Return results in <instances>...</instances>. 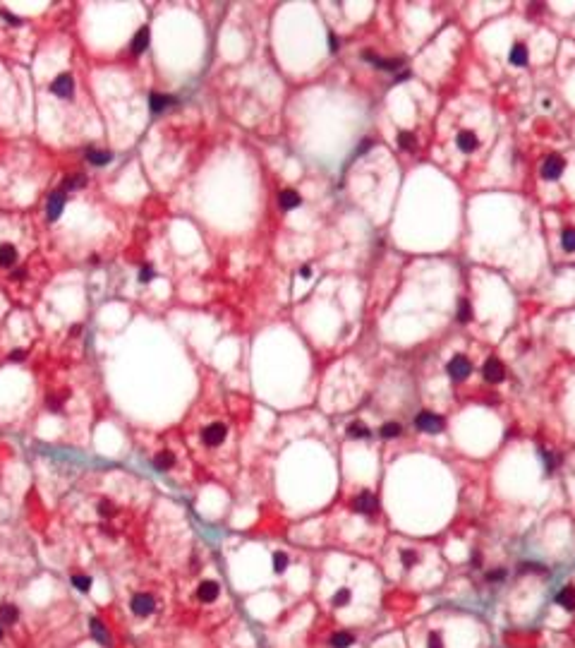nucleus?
Here are the masks:
<instances>
[{"instance_id": "nucleus-33", "label": "nucleus", "mask_w": 575, "mask_h": 648, "mask_svg": "<svg viewBox=\"0 0 575 648\" xmlns=\"http://www.w3.org/2000/svg\"><path fill=\"white\" fill-rule=\"evenodd\" d=\"M401 557H403V564H405V567H413V564H417V562H420L417 552H413V550H403Z\"/></svg>"}, {"instance_id": "nucleus-13", "label": "nucleus", "mask_w": 575, "mask_h": 648, "mask_svg": "<svg viewBox=\"0 0 575 648\" xmlns=\"http://www.w3.org/2000/svg\"><path fill=\"white\" fill-rule=\"evenodd\" d=\"M278 202H281V207L285 209V211H290V209H295V207H300V204H302V197H300L295 190H283L281 197H278Z\"/></svg>"}, {"instance_id": "nucleus-18", "label": "nucleus", "mask_w": 575, "mask_h": 648, "mask_svg": "<svg viewBox=\"0 0 575 648\" xmlns=\"http://www.w3.org/2000/svg\"><path fill=\"white\" fill-rule=\"evenodd\" d=\"M153 466L158 468V471H170L175 466V456L170 451H161V454H156L153 456Z\"/></svg>"}, {"instance_id": "nucleus-3", "label": "nucleus", "mask_w": 575, "mask_h": 648, "mask_svg": "<svg viewBox=\"0 0 575 648\" xmlns=\"http://www.w3.org/2000/svg\"><path fill=\"white\" fill-rule=\"evenodd\" d=\"M51 91H53L58 99H70L72 96V91H75V79L70 77V75H58V77L51 82Z\"/></svg>"}, {"instance_id": "nucleus-17", "label": "nucleus", "mask_w": 575, "mask_h": 648, "mask_svg": "<svg viewBox=\"0 0 575 648\" xmlns=\"http://www.w3.org/2000/svg\"><path fill=\"white\" fill-rule=\"evenodd\" d=\"M458 147L463 149V152H472V149H477V135L470 130H463L458 135Z\"/></svg>"}, {"instance_id": "nucleus-28", "label": "nucleus", "mask_w": 575, "mask_h": 648, "mask_svg": "<svg viewBox=\"0 0 575 648\" xmlns=\"http://www.w3.org/2000/svg\"><path fill=\"white\" fill-rule=\"evenodd\" d=\"M401 435V425L398 423H386L384 428H381V437L384 440H393V437H398Z\"/></svg>"}, {"instance_id": "nucleus-21", "label": "nucleus", "mask_w": 575, "mask_h": 648, "mask_svg": "<svg viewBox=\"0 0 575 648\" xmlns=\"http://www.w3.org/2000/svg\"><path fill=\"white\" fill-rule=\"evenodd\" d=\"M355 643V636L352 634H347V631H336L333 636H331V646L333 648H350Z\"/></svg>"}, {"instance_id": "nucleus-12", "label": "nucleus", "mask_w": 575, "mask_h": 648, "mask_svg": "<svg viewBox=\"0 0 575 648\" xmlns=\"http://www.w3.org/2000/svg\"><path fill=\"white\" fill-rule=\"evenodd\" d=\"M149 46V27H141L139 32L134 34V39H132V44H130V51L134 55L137 53H141L144 48Z\"/></svg>"}, {"instance_id": "nucleus-34", "label": "nucleus", "mask_w": 575, "mask_h": 648, "mask_svg": "<svg viewBox=\"0 0 575 648\" xmlns=\"http://www.w3.org/2000/svg\"><path fill=\"white\" fill-rule=\"evenodd\" d=\"M427 648H444V641H441V634H439V631H432V634H429Z\"/></svg>"}, {"instance_id": "nucleus-15", "label": "nucleus", "mask_w": 575, "mask_h": 648, "mask_svg": "<svg viewBox=\"0 0 575 648\" xmlns=\"http://www.w3.org/2000/svg\"><path fill=\"white\" fill-rule=\"evenodd\" d=\"M89 626H91V634H94V638H96L98 643H103V646H110V638H108V631H106V626H103V622L101 619H91L89 622Z\"/></svg>"}, {"instance_id": "nucleus-5", "label": "nucleus", "mask_w": 575, "mask_h": 648, "mask_svg": "<svg viewBox=\"0 0 575 648\" xmlns=\"http://www.w3.org/2000/svg\"><path fill=\"white\" fill-rule=\"evenodd\" d=\"M563 168H565V164H563V159H561L558 154L546 156V161L542 164V178H546V180H556V178L563 173Z\"/></svg>"}, {"instance_id": "nucleus-35", "label": "nucleus", "mask_w": 575, "mask_h": 648, "mask_svg": "<svg viewBox=\"0 0 575 648\" xmlns=\"http://www.w3.org/2000/svg\"><path fill=\"white\" fill-rule=\"evenodd\" d=\"M151 279H153V269L149 267V264H146V267H144V269L139 272V281H141V284H146V281H151Z\"/></svg>"}, {"instance_id": "nucleus-32", "label": "nucleus", "mask_w": 575, "mask_h": 648, "mask_svg": "<svg viewBox=\"0 0 575 648\" xmlns=\"http://www.w3.org/2000/svg\"><path fill=\"white\" fill-rule=\"evenodd\" d=\"M331 603L336 605V607H343V605H347V603H350V591H347V588H340V591L333 595V600H331Z\"/></svg>"}, {"instance_id": "nucleus-29", "label": "nucleus", "mask_w": 575, "mask_h": 648, "mask_svg": "<svg viewBox=\"0 0 575 648\" xmlns=\"http://www.w3.org/2000/svg\"><path fill=\"white\" fill-rule=\"evenodd\" d=\"M472 319V308H470V303L467 300H460V305H458V322H470Z\"/></svg>"}, {"instance_id": "nucleus-2", "label": "nucleus", "mask_w": 575, "mask_h": 648, "mask_svg": "<svg viewBox=\"0 0 575 648\" xmlns=\"http://www.w3.org/2000/svg\"><path fill=\"white\" fill-rule=\"evenodd\" d=\"M226 435H228V430H226L223 423H211V425L204 428L202 440H204V444H209V447H218V444H223Z\"/></svg>"}, {"instance_id": "nucleus-43", "label": "nucleus", "mask_w": 575, "mask_h": 648, "mask_svg": "<svg viewBox=\"0 0 575 648\" xmlns=\"http://www.w3.org/2000/svg\"><path fill=\"white\" fill-rule=\"evenodd\" d=\"M82 334V327H72V336H79Z\"/></svg>"}, {"instance_id": "nucleus-11", "label": "nucleus", "mask_w": 575, "mask_h": 648, "mask_svg": "<svg viewBox=\"0 0 575 648\" xmlns=\"http://www.w3.org/2000/svg\"><path fill=\"white\" fill-rule=\"evenodd\" d=\"M556 603L561 605L563 610L573 612V610H575V588H573V586H565V588H561V591H558V595H556Z\"/></svg>"}, {"instance_id": "nucleus-40", "label": "nucleus", "mask_w": 575, "mask_h": 648, "mask_svg": "<svg viewBox=\"0 0 575 648\" xmlns=\"http://www.w3.org/2000/svg\"><path fill=\"white\" fill-rule=\"evenodd\" d=\"M544 463H546V468L551 471L553 468V454H544Z\"/></svg>"}, {"instance_id": "nucleus-16", "label": "nucleus", "mask_w": 575, "mask_h": 648, "mask_svg": "<svg viewBox=\"0 0 575 648\" xmlns=\"http://www.w3.org/2000/svg\"><path fill=\"white\" fill-rule=\"evenodd\" d=\"M17 619H20V610H17L15 605H3V607H0V624L3 626L17 624Z\"/></svg>"}, {"instance_id": "nucleus-6", "label": "nucleus", "mask_w": 575, "mask_h": 648, "mask_svg": "<svg viewBox=\"0 0 575 648\" xmlns=\"http://www.w3.org/2000/svg\"><path fill=\"white\" fill-rule=\"evenodd\" d=\"M470 372H472V363L467 360L465 355H456V358L448 363V374H451L453 379H465Z\"/></svg>"}, {"instance_id": "nucleus-19", "label": "nucleus", "mask_w": 575, "mask_h": 648, "mask_svg": "<svg viewBox=\"0 0 575 648\" xmlns=\"http://www.w3.org/2000/svg\"><path fill=\"white\" fill-rule=\"evenodd\" d=\"M508 58H510V63H513V65H518V67L527 65V48H525L522 44H515Z\"/></svg>"}, {"instance_id": "nucleus-22", "label": "nucleus", "mask_w": 575, "mask_h": 648, "mask_svg": "<svg viewBox=\"0 0 575 648\" xmlns=\"http://www.w3.org/2000/svg\"><path fill=\"white\" fill-rule=\"evenodd\" d=\"M87 159H89V164H94V166H106V164H110L113 156H110L108 152H101V149H89Z\"/></svg>"}, {"instance_id": "nucleus-31", "label": "nucleus", "mask_w": 575, "mask_h": 648, "mask_svg": "<svg viewBox=\"0 0 575 648\" xmlns=\"http://www.w3.org/2000/svg\"><path fill=\"white\" fill-rule=\"evenodd\" d=\"M398 142H401L403 149H415L417 140H415L413 132H401V135H398Z\"/></svg>"}, {"instance_id": "nucleus-20", "label": "nucleus", "mask_w": 575, "mask_h": 648, "mask_svg": "<svg viewBox=\"0 0 575 648\" xmlns=\"http://www.w3.org/2000/svg\"><path fill=\"white\" fill-rule=\"evenodd\" d=\"M369 435H371L369 428L362 425V423H350V425H347V437H350V440H367Z\"/></svg>"}, {"instance_id": "nucleus-42", "label": "nucleus", "mask_w": 575, "mask_h": 648, "mask_svg": "<svg viewBox=\"0 0 575 648\" xmlns=\"http://www.w3.org/2000/svg\"><path fill=\"white\" fill-rule=\"evenodd\" d=\"M300 276H304V279H307V276H309V269H307V267H302V269H300Z\"/></svg>"}, {"instance_id": "nucleus-38", "label": "nucleus", "mask_w": 575, "mask_h": 648, "mask_svg": "<svg viewBox=\"0 0 575 648\" xmlns=\"http://www.w3.org/2000/svg\"><path fill=\"white\" fill-rule=\"evenodd\" d=\"M328 46H331V51H333V53L338 51V39H336V34H328Z\"/></svg>"}, {"instance_id": "nucleus-24", "label": "nucleus", "mask_w": 575, "mask_h": 648, "mask_svg": "<svg viewBox=\"0 0 575 648\" xmlns=\"http://www.w3.org/2000/svg\"><path fill=\"white\" fill-rule=\"evenodd\" d=\"M175 99H170V96H161V94H151L149 96V106H151V110L153 113H161L165 106H170Z\"/></svg>"}, {"instance_id": "nucleus-26", "label": "nucleus", "mask_w": 575, "mask_h": 648, "mask_svg": "<svg viewBox=\"0 0 575 648\" xmlns=\"http://www.w3.org/2000/svg\"><path fill=\"white\" fill-rule=\"evenodd\" d=\"M561 242H563V250L575 252V228H563V233H561Z\"/></svg>"}, {"instance_id": "nucleus-39", "label": "nucleus", "mask_w": 575, "mask_h": 648, "mask_svg": "<svg viewBox=\"0 0 575 648\" xmlns=\"http://www.w3.org/2000/svg\"><path fill=\"white\" fill-rule=\"evenodd\" d=\"M24 355H27L24 351H12V353H10V360H15V363H17V360H22Z\"/></svg>"}, {"instance_id": "nucleus-4", "label": "nucleus", "mask_w": 575, "mask_h": 648, "mask_svg": "<svg viewBox=\"0 0 575 648\" xmlns=\"http://www.w3.org/2000/svg\"><path fill=\"white\" fill-rule=\"evenodd\" d=\"M417 428L422 430V432H441L444 430V418L436 416V413H429V411H424L417 416Z\"/></svg>"}, {"instance_id": "nucleus-23", "label": "nucleus", "mask_w": 575, "mask_h": 648, "mask_svg": "<svg viewBox=\"0 0 575 648\" xmlns=\"http://www.w3.org/2000/svg\"><path fill=\"white\" fill-rule=\"evenodd\" d=\"M87 185V176L84 173H75V176H70L63 180V192L65 190H79V187Z\"/></svg>"}, {"instance_id": "nucleus-14", "label": "nucleus", "mask_w": 575, "mask_h": 648, "mask_svg": "<svg viewBox=\"0 0 575 648\" xmlns=\"http://www.w3.org/2000/svg\"><path fill=\"white\" fill-rule=\"evenodd\" d=\"M15 262H17V250L12 247L10 242H3V245H0V267L10 269Z\"/></svg>"}, {"instance_id": "nucleus-10", "label": "nucleus", "mask_w": 575, "mask_h": 648, "mask_svg": "<svg viewBox=\"0 0 575 648\" xmlns=\"http://www.w3.org/2000/svg\"><path fill=\"white\" fill-rule=\"evenodd\" d=\"M355 509H357L359 514H371V511L376 509V497H374V492H369V490L359 492L357 497H355Z\"/></svg>"}, {"instance_id": "nucleus-8", "label": "nucleus", "mask_w": 575, "mask_h": 648, "mask_svg": "<svg viewBox=\"0 0 575 648\" xmlns=\"http://www.w3.org/2000/svg\"><path fill=\"white\" fill-rule=\"evenodd\" d=\"M482 374H484V379L487 382H501L503 377H506V370H503V365H501V360H496V358H489L487 363H484V367H482Z\"/></svg>"}, {"instance_id": "nucleus-30", "label": "nucleus", "mask_w": 575, "mask_h": 648, "mask_svg": "<svg viewBox=\"0 0 575 648\" xmlns=\"http://www.w3.org/2000/svg\"><path fill=\"white\" fill-rule=\"evenodd\" d=\"M98 514H101L103 519L115 516V504L108 502V499H101V502H98Z\"/></svg>"}, {"instance_id": "nucleus-41", "label": "nucleus", "mask_w": 575, "mask_h": 648, "mask_svg": "<svg viewBox=\"0 0 575 648\" xmlns=\"http://www.w3.org/2000/svg\"><path fill=\"white\" fill-rule=\"evenodd\" d=\"M12 279H24V269H17V272L12 274Z\"/></svg>"}, {"instance_id": "nucleus-7", "label": "nucleus", "mask_w": 575, "mask_h": 648, "mask_svg": "<svg viewBox=\"0 0 575 648\" xmlns=\"http://www.w3.org/2000/svg\"><path fill=\"white\" fill-rule=\"evenodd\" d=\"M218 595H221V586H218V581L207 579V581H202L199 586H197V598H199L202 603H214Z\"/></svg>"}, {"instance_id": "nucleus-27", "label": "nucleus", "mask_w": 575, "mask_h": 648, "mask_svg": "<svg viewBox=\"0 0 575 648\" xmlns=\"http://www.w3.org/2000/svg\"><path fill=\"white\" fill-rule=\"evenodd\" d=\"M285 569H288V555L285 552H273V571L283 574Z\"/></svg>"}, {"instance_id": "nucleus-1", "label": "nucleus", "mask_w": 575, "mask_h": 648, "mask_svg": "<svg viewBox=\"0 0 575 648\" xmlns=\"http://www.w3.org/2000/svg\"><path fill=\"white\" fill-rule=\"evenodd\" d=\"M130 610L137 617H149L156 610V598L151 593H146V591H139V593H134L130 598Z\"/></svg>"}, {"instance_id": "nucleus-36", "label": "nucleus", "mask_w": 575, "mask_h": 648, "mask_svg": "<svg viewBox=\"0 0 575 648\" xmlns=\"http://www.w3.org/2000/svg\"><path fill=\"white\" fill-rule=\"evenodd\" d=\"M503 576H506V571H503V569H496V571H491V574H487L489 581H501Z\"/></svg>"}, {"instance_id": "nucleus-44", "label": "nucleus", "mask_w": 575, "mask_h": 648, "mask_svg": "<svg viewBox=\"0 0 575 648\" xmlns=\"http://www.w3.org/2000/svg\"><path fill=\"white\" fill-rule=\"evenodd\" d=\"M3 636H5V629H3V624H0V641H3Z\"/></svg>"}, {"instance_id": "nucleus-25", "label": "nucleus", "mask_w": 575, "mask_h": 648, "mask_svg": "<svg viewBox=\"0 0 575 648\" xmlns=\"http://www.w3.org/2000/svg\"><path fill=\"white\" fill-rule=\"evenodd\" d=\"M72 586L77 591H82V593H89L91 591V576H87V574H72Z\"/></svg>"}, {"instance_id": "nucleus-37", "label": "nucleus", "mask_w": 575, "mask_h": 648, "mask_svg": "<svg viewBox=\"0 0 575 648\" xmlns=\"http://www.w3.org/2000/svg\"><path fill=\"white\" fill-rule=\"evenodd\" d=\"M3 17H5L8 22H12V24H22V20H17V17H15L12 12H8V10H3Z\"/></svg>"}, {"instance_id": "nucleus-9", "label": "nucleus", "mask_w": 575, "mask_h": 648, "mask_svg": "<svg viewBox=\"0 0 575 648\" xmlns=\"http://www.w3.org/2000/svg\"><path fill=\"white\" fill-rule=\"evenodd\" d=\"M63 207H65V192L60 190V192H53L51 199H48V207H46V214H48V219L55 221L60 214H63Z\"/></svg>"}]
</instances>
